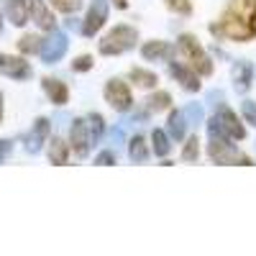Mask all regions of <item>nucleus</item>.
<instances>
[{
	"label": "nucleus",
	"mask_w": 256,
	"mask_h": 256,
	"mask_svg": "<svg viewBox=\"0 0 256 256\" xmlns=\"http://www.w3.org/2000/svg\"><path fill=\"white\" fill-rule=\"evenodd\" d=\"M88 123H90V138H92V141H98V138L102 136V118H100L98 113H92Z\"/></svg>",
	"instance_id": "obj_28"
},
{
	"label": "nucleus",
	"mask_w": 256,
	"mask_h": 256,
	"mask_svg": "<svg viewBox=\"0 0 256 256\" xmlns=\"http://www.w3.org/2000/svg\"><path fill=\"white\" fill-rule=\"evenodd\" d=\"M46 136H49V120H46V118H38V120L34 123V131H31L28 138H26V148H28L31 154L41 152V146H44Z\"/></svg>",
	"instance_id": "obj_11"
},
{
	"label": "nucleus",
	"mask_w": 256,
	"mask_h": 256,
	"mask_svg": "<svg viewBox=\"0 0 256 256\" xmlns=\"http://www.w3.org/2000/svg\"><path fill=\"white\" fill-rule=\"evenodd\" d=\"M0 74L13 77V80H28L31 77V67H28V62L18 59V56L0 54Z\"/></svg>",
	"instance_id": "obj_8"
},
{
	"label": "nucleus",
	"mask_w": 256,
	"mask_h": 256,
	"mask_svg": "<svg viewBox=\"0 0 256 256\" xmlns=\"http://www.w3.org/2000/svg\"><path fill=\"white\" fill-rule=\"evenodd\" d=\"M110 138H113V144H116V146H118V141H120V138H123V131H120V128H116V131H113V134H110Z\"/></svg>",
	"instance_id": "obj_34"
},
{
	"label": "nucleus",
	"mask_w": 256,
	"mask_h": 256,
	"mask_svg": "<svg viewBox=\"0 0 256 256\" xmlns=\"http://www.w3.org/2000/svg\"><path fill=\"white\" fill-rule=\"evenodd\" d=\"M152 141H154V152H156V156H166V154H169V148H172V146H169L166 134H164V131H159V128L154 131Z\"/></svg>",
	"instance_id": "obj_22"
},
{
	"label": "nucleus",
	"mask_w": 256,
	"mask_h": 256,
	"mask_svg": "<svg viewBox=\"0 0 256 256\" xmlns=\"http://www.w3.org/2000/svg\"><path fill=\"white\" fill-rule=\"evenodd\" d=\"M169 72L177 82H182L187 90H200V82H198V72L192 67H184V64H169Z\"/></svg>",
	"instance_id": "obj_12"
},
{
	"label": "nucleus",
	"mask_w": 256,
	"mask_h": 256,
	"mask_svg": "<svg viewBox=\"0 0 256 256\" xmlns=\"http://www.w3.org/2000/svg\"><path fill=\"white\" fill-rule=\"evenodd\" d=\"M184 128H187V120H184L182 110L169 113V136H172L174 141H182L184 138Z\"/></svg>",
	"instance_id": "obj_18"
},
{
	"label": "nucleus",
	"mask_w": 256,
	"mask_h": 256,
	"mask_svg": "<svg viewBox=\"0 0 256 256\" xmlns=\"http://www.w3.org/2000/svg\"><path fill=\"white\" fill-rule=\"evenodd\" d=\"M6 13L13 26L26 24V0H6Z\"/></svg>",
	"instance_id": "obj_17"
},
{
	"label": "nucleus",
	"mask_w": 256,
	"mask_h": 256,
	"mask_svg": "<svg viewBox=\"0 0 256 256\" xmlns=\"http://www.w3.org/2000/svg\"><path fill=\"white\" fill-rule=\"evenodd\" d=\"M141 54H144V59H169L174 54V49L166 41H148V44H144Z\"/></svg>",
	"instance_id": "obj_15"
},
{
	"label": "nucleus",
	"mask_w": 256,
	"mask_h": 256,
	"mask_svg": "<svg viewBox=\"0 0 256 256\" xmlns=\"http://www.w3.org/2000/svg\"><path fill=\"white\" fill-rule=\"evenodd\" d=\"M0 120H3V95H0Z\"/></svg>",
	"instance_id": "obj_35"
},
{
	"label": "nucleus",
	"mask_w": 256,
	"mask_h": 256,
	"mask_svg": "<svg viewBox=\"0 0 256 256\" xmlns=\"http://www.w3.org/2000/svg\"><path fill=\"white\" fill-rule=\"evenodd\" d=\"M95 162H98L100 166H110V164H116V156H113L110 152H102V154H100Z\"/></svg>",
	"instance_id": "obj_33"
},
{
	"label": "nucleus",
	"mask_w": 256,
	"mask_h": 256,
	"mask_svg": "<svg viewBox=\"0 0 256 256\" xmlns=\"http://www.w3.org/2000/svg\"><path fill=\"white\" fill-rule=\"evenodd\" d=\"M49 159H52V164H56V166L67 164L70 152H67V144H64L62 138H54V141H52V146H49Z\"/></svg>",
	"instance_id": "obj_19"
},
{
	"label": "nucleus",
	"mask_w": 256,
	"mask_h": 256,
	"mask_svg": "<svg viewBox=\"0 0 256 256\" xmlns=\"http://www.w3.org/2000/svg\"><path fill=\"white\" fill-rule=\"evenodd\" d=\"M210 31L233 41H248L256 36V0H233L223 20L210 26Z\"/></svg>",
	"instance_id": "obj_1"
},
{
	"label": "nucleus",
	"mask_w": 256,
	"mask_h": 256,
	"mask_svg": "<svg viewBox=\"0 0 256 256\" xmlns=\"http://www.w3.org/2000/svg\"><path fill=\"white\" fill-rule=\"evenodd\" d=\"M90 67H92V59H90V56H80V59L72 62V70H74V72H88Z\"/></svg>",
	"instance_id": "obj_30"
},
{
	"label": "nucleus",
	"mask_w": 256,
	"mask_h": 256,
	"mask_svg": "<svg viewBox=\"0 0 256 256\" xmlns=\"http://www.w3.org/2000/svg\"><path fill=\"white\" fill-rule=\"evenodd\" d=\"M128 156H131L134 162H146L148 159V152H146V141L141 136H134L131 138V146H128Z\"/></svg>",
	"instance_id": "obj_20"
},
{
	"label": "nucleus",
	"mask_w": 256,
	"mask_h": 256,
	"mask_svg": "<svg viewBox=\"0 0 256 256\" xmlns=\"http://www.w3.org/2000/svg\"><path fill=\"white\" fill-rule=\"evenodd\" d=\"M105 18H108V3H105V0H92L90 13H88V18H84V26H82L84 36H95L102 28Z\"/></svg>",
	"instance_id": "obj_7"
},
{
	"label": "nucleus",
	"mask_w": 256,
	"mask_h": 256,
	"mask_svg": "<svg viewBox=\"0 0 256 256\" xmlns=\"http://www.w3.org/2000/svg\"><path fill=\"white\" fill-rule=\"evenodd\" d=\"M166 6L172 10H177L180 16H190L192 13V3H190V0H166Z\"/></svg>",
	"instance_id": "obj_29"
},
{
	"label": "nucleus",
	"mask_w": 256,
	"mask_h": 256,
	"mask_svg": "<svg viewBox=\"0 0 256 256\" xmlns=\"http://www.w3.org/2000/svg\"><path fill=\"white\" fill-rule=\"evenodd\" d=\"M64 52H67V36H64L62 31H54L44 44H41V59H44L46 64H54L64 56Z\"/></svg>",
	"instance_id": "obj_6"
},
{
	"label": "nucleus",
	"mask_w": 256,
	"mask_h": 256,
	"mask_svg": "<svg viewBox=\"0 0 256 256\" xmlns=\"http://www.w3.org/2000/svg\"><path fill=\"white\" fill-rule=\"evenodd\" d=\"M198 144H200L198 136H192V138L187 141L184 152H182V159H184V162H195V159H198V154H200V146H198Z\"/></svg>",
	"instance_id": "obj_26"
},
{
	"label": "nucleus",
	"mask_w": 256,
	"mask_h": 256,
	"mask_svg": "<svg viewBox=\"0 0 256 256\" xmlns=\"http://www.w3.org/2000/svg\"><path fill=\"white\" fill-rule=\"evenodd\" d=\"M49 3H52L56 10H62V13H74V10L82 6V0H49Z\"/></svg>",
	"instance_id": "obj_27"
},
{
	"label": "nucleus",
	"mask_w": 256,
	"mask_h": 256,
	"mask_svg": "<svg viewBox=\"0 0 256 256\" xmlns=\"http://www.w3.org/2000/svg\"><path fill=\"white\" fill-rule=\"evenodd\" d=\"M169 92H156V95H152L148 98V108L152 110H164V108H169Z\"/></svg>",
	"instance_id": "obj_25"
},
{
	"label": "nucleus",
	"mask_w": 256,
	"mask_h": 256,
	"mask_svg": "<svg viewBox=\"0 0 256 256\" xmlns=\"http://www.w3.org/2000/svg\"><path fill=\"white\" fill-rule=\"evenodd\" d=\"M251 64L248 62H238L236 67H233V80H236V90L238 92H246L251 88Z\"/></svg>",
	"instance_id": "obj_16"
},
{
	"label": "nucleus",
	"mask_w": 256,
	"mask_h": 256,
	"mask_svg": "<svg viewBox=\"0 0 256 256\" xmlns=\"http://www.w3.org/2000/svg\"><path fill=\"white\" fill-rule=\"evenodd\" d=\"M116 6L118 8H126V0H116Z\"/></svg>",
	"instance_id": "obj_36"
},
{
	"label": "nucleus",
	"mask_w": 256,
	"mask_h": 256,
	"mask_svg": "<svg viewBox=\"0 0 256 256\" xmlns=\"http://www.w3.org/2000/svg\"><path fill=\"white\" fill-rule=\"evenodd\" d=\"M28 10H31V18L36 20L38 28H44V31H52V28H54V16L46 10L44 0H31V3H28Z\"/></svg>",
	"instance_id": "obj_13"
},
{
	"label": "nucleus",
	"mask_w": 256,
	"mask_h": 256,
	"mask_svg": "<svg viewBox=\"0 0 256 256\" xmlns=\"http://www.w3.org/2000/svg\"><path fill=\"white\" fill-rule=\"evenodd\" d=\"M131 80H134V82L138 84V88H146V90H148V88H154V84L159 82L154 72H146V70H136V67L131 70Z\"/></svg>",
	"instance_id": "obj_21"
},
{
	"label": "nucleus",
	"mask_w": 256,
	"mask_h": 256,
	"mask_svg": "<svg viewBox=\"0 0 256 256\" xmlns=\"http://www.w3.org/2000/svg\"><path fill=\"white\" fill-rule=\"evenodd\" d=\"M41 44H44V41H41L38 36H24L18 41V49L24 54H34V52H41Z\"/></svg>",
	"instance_id": "obj_23"
},
{
	"label": "nucleus",
	"mask_w": 256,
	"mask_h": 256,
	"mask_svg": "<svg viewBox=\"0 0 256 256\" xmlns=\"http://www.w3.org/2000/svg\"><path fill=\"white\" fill-rule=\"evenodd\" d=\"M208 131H210V159L218 162V164H241V166H251V159L244 156L236 146H230L226 141L223 128L218 126V120L212 118L208 123Z\"/></svg>",
	"instance_id": "obj_2"
},
{
	"label": "nucleus",
	"mask_w": 256,
	"mask_h": 256,
	"mask_svg": "<svg viewBox=\"0 0 256 256\" xmlns=\"http://www.w3.org/2000/svg\"><path fill=\"white\" fill-rule=\"evenodd\" d=\"M136 38H138L136 28H131V26H118V28H113L108 36L100 41V54H105V56L123 54V52H128V49L136 46Z\"/></svg>",
	"instance_id": "obj_4"
},
{
	"label": "nucleus",
	"mask_w": 256,
	"mask_h": 256,
	"mask_svg": "<svg viewBox=\"0 0 256 256\" xmlns=\"http://www.w3.org/2000/svg\"><path fill=\"white\" fill-rule=\"evenodd\" d=\"M177 52H180V56H182V59H184L198 74H210V72H212V64H210L208 54L202 52V46L198 44V38H195V36H190V34L180 36V41H177Z\"/></svg>",
	"instance_id": "obj_3"
},
{
	"label": "nucleus",
	"mask_w": 256,
	"mask_h": 256,
	"mask_svg": "<svg viewBox=\"0 0 256 256\" xmlns=\"http://www.w3.org/2000/svg\"><path fill=\"white\" fill-rule=\"evenodd\" d=\"M244 118H246L251 126H256V105H254L251 100L244 102Z\"/></svg>",
	"instance_id": "obj_31"
},
{
	"label": "nucleus",
	"mask_w": 256,
	"mask_h": 256,
	"mask_svg": "<svg viewBox=\"0 0 256 256\" xmlns=\"http://www.w3.org/2000/svg\"><path fill=\"white\" fill-rule=\"evenodd\" d=\"M70 136H72V148H74V154L77 156H88V152H90V134H88V120H74V126H72V131H70Z\"/></svg>",
	"instance_id": "obj_10"
},
{
	"label": "nucleus",
	"mask_w": 256,
	"mask_h": 256,
	"mask_svg": "<svg viewBox=\"0 0 256 256\" xmlns=\"http://www.w3.org/2000/svg\"><path fill=\"white\" fill-rule=\"evenodd\" d=\"M10 152H13V144L10 141H0V164L10 156Z\"/></svg>",
	"instance_id": "obj_32"
},
{
	"label": "nucleus",
	"mask_w": 256,
	"mask_h": 256,
	"mask_svg": "<svg viewBox=\"0 0 256 256\" xmlns=\"http://www.w3.org/2000/svg\"><path fill=\"white\" fill-rule=\"evenodd\" d=\"M105 100H108L116 110H128L131 102H134L131 90H128L126 82H120V80H110L108 84H105Z\"/></svg>",
	"instance_id": "obj_5"
},
{
	"label": "nucleus",
	"mask_w": 256,
	"mask_h": 256,
	"mask_svg": "<svg viewBox=\"0 0 256 256\" xmlns=\"http://www.w3.org/2000/svg\"><path fill=\"white\" fill-rule=\"evenodd\" d=\"M182 116H184V120L190 123V126H200V120H202V108L198 102H190L187 108L182 110Z\"/></svg>",
	"instance_id": "obj_24"
},
{
	"label": "nucleus",
	"mask_w": 256,
	"mask_h": 256,
	"mask_svg": "<svg viewBox=\"0 0 256 256\" xmlns=\"http://www.w3.org/2000/svg\"><path fill=\"white\" fill-rule=\"evenodd\" d=\"M0 28H3V24H0Z\"/></svg>",
	"instance_id": "obj_37"
},
{
	"label": "nucleus",
	"mask_w": 256,
	"mask_h": 256,
	"mask_svg": "<svg viewBox=\"0 0 256 256\" xmlns=\"http://www.w3.org/2000/svg\"><path fill=\"white\" fill-rule=\"evenodd\" d=\"M44 90H46V95L52 98V102H54V105H64V102H67V98H70L67 84L59 82V80H52V77H46V80H44Z\"/></svg>",
	"instance_id": "obj_14"
},
{
	"label": "nucleus",
	"mask_w": 256,
	"mask_h": 256,
	"mask_svg": "<svg viewBox=\"0 0 256 256\" xmlns=\"http://www.w3.org/2000/svg\"><path fill=\"white\" fill-rule=\"evenodd\" d=\"M216 120H218V126L223 128V134H226V136H230V138H244V136H246L244 126L238 123V118L233 116V110H228L226 105L216 113Z\"/></svg>",
	"instance_id": "obj_9"
}]
</instances>
